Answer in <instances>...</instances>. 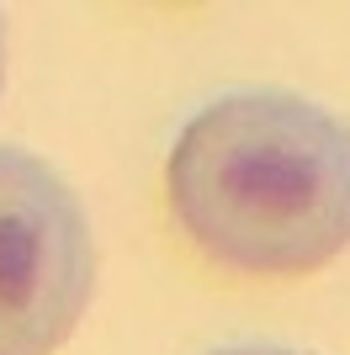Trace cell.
I'll return each mask as SVG.
<instances>
[{
	"instance_id": "6da1fadb",
	"label": "cell",
	"mask_w": 350,
	"mask_h": 355,
	"mask_svg": "<svg viewBox=\"0 0 350 355\" xmlns=\"http://www.w3.org/2000/svg\"><path fill=\"white\" fill-rule=\"evenodd\" d=\"M165 186L207 260L303 276L350 244V122L292 90H228L181 128Z\"/></svg>"
},
{
	"instance_id": "7a4b0ae2",
	"label": "cell",
	"mask_w": 350,
	"mask_h": 355,
	"mask_svg": "<svg viewBox=\"0 0 350 355\" xmlns=\"http://www.w3.org/2000/svg\"><path fill=\"white\" fill-rule=\"evenodd\" d=\"M90 282V223L69 180L27 148H0V355H53Z\"/></svg>"
},
{
	"instance_id": "3957f363",
	"label": "cell",
	"mask_w": 350,
	"mask_h": 355,
	"mask_svg": "<svg viewBox=\"0 0 350 355\" xmlns=\"http://www.w3.org/2000/svg\"><path fill=\"white\" fill-rule=\"evenodd\" d=\"M218 355H297V350H281V345H233V350H218Z\"/></svg>"
},
{
	"instance_id": "277c9868",
	"label": "cell",
	"mask_w": 350,
	"mask_h": 355,
	"mask_svg": "<svg viewBox=\"0 0 350 355\" xmlns=\"http://www.w3.org/2000/svg\"><path fill=\"white\" fill-rule=\"evenodd\" d=\"M0 74H6V43H0Z\"/></svg>"
}]
</instances>
